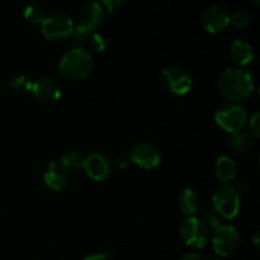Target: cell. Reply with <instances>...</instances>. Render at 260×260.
Masks as SVG:
<instances>
[{
  "mask_svg": "<svg viewBox=\"0 0 260 260\" xmlns=\"http://www.w3.org/2000/svg\"><path fill=\"white\" fill-rule=\"evenodd\" d=\"M220 93L230 101H243L254 91V79L249 71L241 68L226 69L217 81Z\"/></svg>",
  "mask_w": 260,
  "mask_h": 260,
  "instance_id": "obj_1",
  "label": "cell"
},
{
  "mask_svg": "<svg viewBox=\"0 0 260 260\" xmlns=\"http://www.w3.org/2000/svg\"><path fill=\"white\" fill-rule=\"evenodd\" d=\"M60 74L68 80H81L93 70V57L84 48H73L61 58L58 63Z\"/></svg>",
  "mask_w": 260,
  "mask_h": 260,
  "instance_id": "obj_2",
  "label": "cell"
},
{
  "mask_svg": "<svg viewBox=\"0 0 260 260\" xmlns=\"http://www.w3.org/2000/svg\"><path fill=\"white\" fill-rule=\"evenodd\" d=\"M213 207L221 217L233 220L240 211V194L235 187L223 184L213 193Z\"/></svg>",
  "mask_w": 260,
  "mask_h": 260,
  "instance_id": "obj_3",
  "label": "cell"
},
{
  "mask_svg": "<svg viewBox=\"0 0 260 260\" xmlns=\"http://www.w3.org/2000/svg\"><path fill=\"white\" fill-rule=\"evenodd\" d=\"M180 236L183 241L188 246L201 249L206 246L208 238H210V230L202 218L189 216L182 222L179 228Z\"/></svg>",
  "mask_w": 260,
  "mask_h": 260,
  "instance_id": "obj_4",
  "label": "cell"
},
{
  "mask_svg": "<svg viewBox=\"0 0 260 260\" xmlns=\"http://www.w3.org/2000/svg\"><path fill=\"white\" fill-rule=\"evenodd\" d=\"M216 123L225 131L234 134L241 131L248 121L246 111L238 104H223L215 114Z\"/></svg>",
  "mask_w": 260,
  "mask_h": 260,
  "instance_id": "obj_5",
  "label": "cell"
},
{
  "mask_svg": "<svg viewBox=\"0 0 260 260\" xmlns=\"http://www.w3.org/2000/svg\"><path fill=\"white\" fill-rule=\"evenodd\" d=\"M42 35L46 40L61 41L71 36L74 30V22L65 14H52L45 18L42 22Z\"/></svg>",
  "mask_w": 260,
  "mask_h": 260,
  "instance_id": "obj_6",
  "label": "cell"
},
{
  "mask_svg": "<svg viewBox=\"0 0 260 260\" xmlns=\"http://www.w3.org/2000/svg\"><path fill=\"white\" fill-rule=\"evenodd\" d=\"M240 236L235 228L230 225H220L215 229L212 244L213 249L220 256H228L238 249Z\"/></svg>",
  "mask_w": 260,
  "mask_h": 260,
  "instance_id": "obj_7",
  "label": "cell"
},
{
  "mask_svg": "<svg viewBox=\"0 0 260 260\" xmlns=\"http://www.w3.org/2000/svg\"><path fill=\"white\" fill-rule=\"evenodd\" d=\"M162 83L170 93L175 95H185L192 89V78L179 68H165L161 73Z\"/></svg>",
  "mask_w": 260,
  "mask_h": 260,
  "instance_id": "obj_8",
  "label": "cell"
},
{
  "mask_svg": "<svg viewBox=\"0 0 260 260\" xmlns=\"http://www.w3.org/2000/svg\"><path fill=\"white\" fill-rule=\"evenodd\" d=\"M131 160L134 164L142 169H154L160 164V152L154 145L141 142L137 144L131 151Z\"/></svg>",
  "mask_w": 260,
  "mask_h": 260,
  "instance_id": "obj_9",
  "label": "cell"
},
{
  "mask_svg": "<svg viewBox=\"0 0 260 260\" xmlns=\"http://www.w3.org/2000/svg\"><path fill=\"white\" fill-rule=\"evenodd\" d=\"M33 95L42 103H55L61 96L60 84L50 76H42L32 84Z\"/></svg>",
  "mask_w": 260,
  "mask_h": 260,
  "instance_id": "obj_10",
  "label": "cell"
},
{
  "mask_svg": "<svg viewBox=\"0 0 260 260\" xmlns=\"http://www.w3.org/2000/svg\"><path fill=\"white\" fill-rule=\"evenodd\" d=\"M230 24V13L220 5L208 8L202 15V25L207 32L218 33Z\"/></svg>",
  "mask_w": 260,
  "mask_h": 260,
  "instance_id": "obj_11",
  "label": "cell"
},
{
  "mask_svg": "<svg viewBox=\"0 0 260 260\" xmlns=\"http://www.w3.org/2000/svg\"><path fill=\"white\" fill-rule=\"evenodd\" d=\"M83 169L91 179L96 182L107 180L112 174V167L108 159L101 154H93L84 160Z\"/></svg>",
  "mask_w": 260,
  "mask_h": 260,
  "instance_id": "obj_12",
  "label": "cell"
},
{
  "mask_svg": "<svg viewBox=\"0 0 260 260\" xmlns=\"http://www.w3.org/2000/svg\"><path fill=\"white\" fill-rule=\"evenodd\" d=\"M43 179L50 189L60 192L69 184V170L60 161H51L46 168Z\"/></svg>",
  "mask_w": 260,
  "mask_h": 260,
  "instance_id": "obj_13",
  "label": "cell"
},
{
  "mask_svg": "<svg viewBox=\"0 0 260 260\" xmlns=\"http://www.w3.org/2000/svg\"><path fill=\"white\" fill-rule=\"evenodd\" d=\"M104 19V8L101 3L90 2L83 7L80 12L79 25L85 29L95 30Z\"/></svg>",
  "mask_w": 260,
  "mask_h": 260,
  "instance_id": "obj_14",
  "label": "cell"
},
{
  "mask_svg": "<svg viewBox=\"0 0 260 260\" xmlns=\"http://www.w3.org/2000/svg\"><path fill=\"white\" fill-rule=\"evenodd\" d=\"M230 57L236 65L248 66L254 60L253 48L245 41H234L230 47Z\"/></svg>",
  "mask_w": 260,
  "mask_h": 260,
  "instance_id": "obj_15",
  "label": "cell"
},
{
  "mask_svg": "<svg viewBox=\"0 0 260 260\" xmlns=\"http://www.w3.org/2000/svg\"><path fill=\"white\" fill-rule=\"evenodd\" d=\"M215 172H216V175H217V178L221 180V182L229 183L231 182V180L235 179L238 168H236L235 161H234L231 157L221 156L218 157L217 161H216Z\"/></svg>",
  "mask_w": 260,
  "mask_h": 260,
  "instance_id": "obj_16",
  "label": "cell"
},
{
  "mask_svg": "<svg viewBox=\"0 0 260 260\" xmlns=\"http://www.w3.org/2000/svg\"><path fill=\"white\" fill-rule=\"evenodd\" d=\"M229 146L234 152L239 155H244L249 152L253 147V142H251V135L249 132L241 131L234 132L231 134L230 140H229Z\"/></svg>",
  "mask_w": 260,
  "mask_h": 260,
  "instance_id": "obj_17",
  "label": "cell"
},
{
  "mask_svg": "<svg viewBox=\"0 0 260 260\" xmlns=\"http://www.w3.org/2000/svg\"><path fill=\"white\" fill-rule=\"evenodd\" d=\"M179 208L184 215L192 216L194 215L198 211V207H200V198H198L197 193L194 190L187 189L183 190L179 194Z\"/></svg>",
  "mask_w": 260,
  "mask_h": 260,
  "instance_id": "obj_18",
  "label": "cell"
},
{
  "mask_svg": "<svg viewBox=\"0 0 260 260\" xmlns=\"http://www.w3.org/2000/svg\"><path fill=\"white\" fill-rule=\"evenodd\" d=\"M84 160L85 159H84L79 152L70 151V152H66L65 155H62L60 162L68 170H78L84 167Z\"/></svg>",
  "mask_w": 260,
  "mask_h": 260,
  "instance_id": "obj_19",
  "label": "cell"
},
{
  "mask_svg": "<svg viewBox=\"0 0 260 260\" xmlns=\"http://www.w3.org/2000/svg\"><path fill=\"white\" fill-rule=\"evenodd\" d=\"M45 18V12L37 5H28L24 9V19L30 24H42Z\"/></svg>",
  "mask_w": 260,
  "mask_h": 260,
  "instance_id": "obj_20",
  "label": "cell"
},
{
  "mask_svg": "<svg viewBox=\"0 0 260 260\" xmlns=\"http://www.w3.org/2000/svg\"><path fill=\"white\" fill-rule=\"evenodd\" d=\"M32 81L27 78L25 75H19L15 76L14 79L10 83V88L15 91V93L19 94H25L28 91L32 90Z\"/></svg>",
  "mask_w": 260,
  "mask_h": 260,
  "instance_id": "obj_21",
  "label": "cell"
},
{
  "mask_svg": "<svg viewBox=\"0 0 260 260\" xmlns=\"http://www.w3.org/2000/svg\"><path fill=\"white\" fill-rule=\"evenodd\" d=\"M230 23L235 28L243 29V28L248 27V24L250 23V17H249V14L245 10H235V12L230 15Z\"/></svg>",
  "mask_w": 260,
  "mask_h": 260,
  "instance_id": "obj_22",
  "label": "cell"
},
{
  "mask_svg": "<svg viewBox=\"0 0 260 260\" xmlns=\"http://www.w3.org/2000/svg\"><path fill=\"white\" fill-rule=\"evenodd\" d=\"M88 47L91 48L93 51H96V52H103L107 47L106 38L99 35V33L93 32L90 36V40H89Z\"/></svg>",
  "mask_w": 260,
  "mask_h": 260,
  "instance_id": "obj_23",
  "label": "cell"
},
{
  "mask_svg": "<svg viewBox=\"0 0 260 260\" xmlns=\"http://www.w3.org/2000/svg\"><path fill=\"white\" fill-rule=\"evenodd\" d=\"M249 134L253 135V136L258 137L260 134V114L259 112H255V113L251 116L250 122H249Z\"/></svg>",
  "mask_w": 260,
  "mask_h": 260,
  "instance_id": "obj_24",
  "label": "cell"
},
{
  "mask_svg": "<svg viewBox=\"0 0 260 260\" xmlns=\"http://www.w3.org/2000/svg\"><path fill=\"white\" fill-rule=\"evenodd\" d=\"M122 3H123V0H102V5H103V8L106 7L109 13H113L114 9L118 8Z\"/></svg>",
  "mask_w": 260,
  "mask_h": 260,
  "instance_id": "obj_25",
  "label": "cell"
},
{
  "mask_svg": "<svg viewBox=\"0 0 260 260\" xmlns=\"http://www.w3.org/2000/svg\"><path fill=\"white\" fill-rule=\"evenodd\" d=\"M83 260H108V256H107V254H91Z\"/></svg>",
  "mask_w": 260,
  "mask_h": 260,
  "instance_id": "obj_26",
  "label": "cell"
},
{
  "mask_svg": "<svg viewBox=\"0 0 260 260\" xmlns=\"http://www.w3.org/2000/svg\"><path fill=\"white\" fill-rule=\"evenodd\" d=\"M182 260H206V259L203 258L202 255H200V254L190 253V254H187V255L183 256Z\"/></svg>",
  "mask_w": 260,
  "mask_h": 260,
  "instance_id": "obj_27",
  "label": "cell"
},
{
  "mask_svg": "<svg viewBox=\"0 0 260 260\" xmlns=\"http://www.w3.org/2000/svg\"><path fill=\"white\" fill-rule=\"evenodd\" d=\"M251 3H253L254 5H259V3H260V0H250Z\"/></svg>",
  "mask_w": 260,
  "mask_h": 260,
  "instance_id": "obj_28",
  "label": "cell"
},
{
  "mask_svg": "<svg viewBox=\"0 0 260 260\" xmlns=\"http://www.w3.org/2000/svg\"><path fill=\"white\" fill-rule=\"evenodd\" d=\"M254 241H255V245H258V233L255 234V238H254Z\"/></svg>",
  "mask_w": 260,
  "mask_h": 260,
  "instance_id": "obj_29",
  "label": "cell"
},
{
  "mask_svg": "<svg viewBox=\"0 0 260 260\" xmlns=\"http://www.w3.org/2000/svg\"><path fill=\"white\" fill-rule=\"evenodd\" d=\"M211 260H220V259H211Z\"/></svg>",
  "mask_w": 260,
  "mask_h": 260,
  "instance_id": "obj_30",
  "label": "cell"
}]
</instances>
